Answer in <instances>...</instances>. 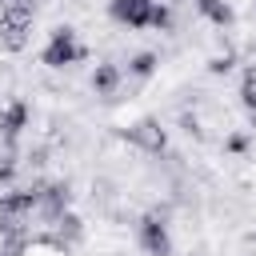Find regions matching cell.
<instances>
[{
  "instance_id": "6da1fadb",
  "label": "cell",
  "mask_w": 256,
  "mask_h": 256,
  "mask_svg": "<svg viewBox=\"0 0 256 256\" xmlns=\"http://www.w3.org/2000/svg\"><path fill=\"white\" fill-rule=\"evenodd\" d=\"M88 56H92V52H88V44L76 40V28L56 24V28L48 32V44H44V52H40V64H44V68H68V64H84Z\"/></svg>"
},
{
  "instance_id": "7a4b0ae2",
  "label": "cell",
  "mask_w": 256,
  "mask_h": 256,
  "mask_svg": "<svg viewBox=\"0 0 256 256\" xmlns=\"http://www.w3.org/2000/svg\"><path fill=\"white\" fill-rule=\"evenodd\" d=\"M124 140H128L136 152H144V156H160V152H168V132H164V124H160L156 116H140V120H132V124L124 128Z\"/></svg>"
},
{
  "instance_id": "3957f363",
  "label": "cell",
  "mask_w": 256,
  "mask_h": 256,
  "mask_svg": "<svg viewBox=\"0 0 256 256\" xmlns=\"http://www.w3.org/2000/svg\"><path fill=\"white\" fill-rule=\"evenodd\" d=\"M136 244H140V252H148V256H172V232H168V220L144 212V216L136 220Z\"/></svg>"
},
{
  "instance_id": "277c9868",
  "label": "cell",
  "mask_w": 256,
  "mask_h": 256,
  "mask_svg": "<svg viewBox=\"0 0 256 256\" xmlns=\"http://www.w3.org/2000/svg\"><path fill=\"white\" fill-rule=\"evenodd\" d=\"M28 128V100L12 96L8 104H0V140H4V152L16 148V136Z\"/></svg>"
},
{
  "instance_id": "5b68a950",
  "label": "cell",
  "mask_w": 256,
  "mask_h": 256,
  "mask_svg": "<svg viewBox=\"0 0 256 256\" xmlns=\"http://www.w3.org/2000/svg\"><path fill=\"white\" fill-rule=\"evenodd\" d=\"M108 16L120 20L124 28H148L152 4H136V0H108Z\"/></svg>"
},
{
  "instance_id": "8992f818",
  "label": "cell",
  "mask_w": 256,
  "mask_h": 256,
  "mask_svg": "<svg viewBox=\"0 0 256 256\" xmlns=\"http://www.w3.org/2000/svg\"><path fill=\"white\" fill-rule=\"evenodd\" d=\"M120 80H124V72H120V64H112V60H100L96 68H92V92L96 96H104V100H112L116 96V88H120Z\"/></svg>"
},
{
  "instance_id": "52a82bcc",
  "label": "cell",
  "mask_w": 256,
  "mask_h": 256,
  "mask_svg": "<svg viewBox=\"0 0 256 256\" xmlns=\"http://www.w3.org/2000/svg\"><path fill=\"white\" fill-rule=\"evenodd\" d=\"M84 236H88V232H84V220L68 208V212L56 220V240H60L64 248H76V244H84Z\"/></svg>"
},
{
  "instance_id": "ba28073f",
  "label": "cell",
  "mask_w": 256,
  "mask_h": 256,
  "mask_svg": "<svg viewBox=\"0 0 256 256\" xmlns=\"http://www.w3.org/2000/svg\"><path fill=\"white\" fill-rule=\"evenodd\" d=\"M16 256H72V248H64L56 236H28V244Z\"/></svg>"
},
{
  "instance_id": "9c48e42d",
  "label": "cell",
  "mask_w": 256,
  "mask_h": 256,
  "mask_svg": "<svg viewBox=\"0 0 256 256\" xmlns=\"http://www.w3.org/2000/svg\"><path fill=\"white\" fill-rule=\"evenodd\" d=\"M196 12L208 16L216 28H232V20H236V12H232L228 0H196Z\"/></svg>"
},
{
  "instance_id": "30bf717a",
  "label": "cell",
  "mask_w": 256,
  "mask_h": 256,
  "mask_svg": "<svg viewBox=\"0 0 256 256\" xmlns=\"http://www.w3.org/2000/svg\"><path fill=\"white\" fill-rule=\"evenodd\" d=\"M28 32H32V28H20V24H0V52H8V56L24 52V48H28Z\"/></svg>"
},
{
  "instance_id": "8fae6325",
  "label": "cell",
  "mask_w": 256,
  "mask_h": 256,
  "mask_svg": "<svg viewBox=\"0 0 256 256\" xmlns=\"http://www.w3.org/2000/svg\"><path fill=\"white\" fill-rule=\"evenodd\" d=\"M156 68H160V56H156V52H136V56L128 60V72H132L136 80H148Z\"/></svg>"
},
{
  "instance_id": "7c38bea8",
  "label": "cell",
  "mask_w": 256,
  "mask_h": 256,
  "mask_svg": "<svg viewBox=\"0 0 256 256\" xmlns=\"http://www.w3.org/2000/svg\"><path fill=\"white\" fill-rule=\"evenodd\" d=\"M248 148H252V132H244V128H232V132L224 136V152H228V156L244 160V156H248Z\"/></svg>"
},
{
  "instance_id": "4fadbf2b",
  "label": "cell",
  "mask_w": 256,
  "mask_h": 256,
  "mask_svg": "<svg viewBox=\"0 0 256 256\" xmlns=\"http://www.w3.org/2000/svg\"><path fill=\"white\" fill-rule=\"evenodd\" d=\"M240 104L248 112H256V64H248L244 76H240Z\"/></svg>"
},
{
  "instance_id": "5bb4252c",
  "label": "cell",
  "mask_w": 256,
  "mask_h": 256,
  "mask_svg": "<svg viewBox=\"0 0 256 256\" xmlns=\"http://www.w3.org/2000/svg\"><path fill=\"white\" fill-rule=\"evenodd\" d=\"M92 200L96 204H116V180L112 176H92Z\"/></svg>"
},
{
  "instance_id": "9a60e30c",
  "label": "cell",
  "mask_w": 256,
  "mask_h": 256,
  "mask_svg": "<svg viewBox=\"0 0 256 256\" xmlns=\"http://www.w3.org/2000/svg\"><path fill=\"white\" fill-rule=\"evenodd\" d=\"M48 160H52L48 144H32V148L24 152V168H32V172H44V168H48Z\"/></svg>"
},
{
  "instance_id": "2e32d148",
  "label": "cell",
  "mask_w": 256,
  "mask_h": 256,
  "mask_svg": "<svg viewBox=\"0 0 256 256\" xmlns=\"http://www.w3.org/2000/svg\"><path fill=\"white\" fill-rule=\"evenodd\" d=\"M16 168H20V164H16V152H4V156H0V188H8V184L16 180Z\"/></svg>"
},
{
  "instance_id": "e0dca14e",
  "label": "cell",
  "mask_w": 256,
  "mask_h": 256,
  "mask_svg": "<svg viewBox=\"0 0 256 256\" xmlns=\"http://www.w3.org/2000/svg\"><path fill=\"white\" fill-rule=\"evenodd\" d=\"M232 68H236V56H232V52H224V56H212V60H208V72H212V76H228Z\"/></svg>"
},
{
  "instance_id": "ac0fdd59",
  "label": "cell",
  "mask_w": 256,
  "mask_h": 256,
  "mask_svg": "<svg viewBox=\"0 0 256 256\" xmlns=\"http://www.w3.org/2000/svg\"><path fill=\"white\" fill-rule=\"evenodd\" d=\"M180 128H184L192 140H204V124H200V116H192V112H180Z\"/></svg>"
},
{
  "instance_id": "d6986e66",
  "label": "cell",
  "mask_w": 256,
  "mask_h": 256,
  "mask_svg": "<svg viewBox=\"0 0 256 256\" xmlns=\"http://www.w3.org/2000/svg\"><path fill=\"white\" fill-rule=\"evenodd\" d=\"M248 132H256V112H248Z\"/></svg>"
},
{
  "instance_id": "ffe728a7",
  "label": "cell",
  "mask_w": 256,
  "mask_h": 256,
  "mask_svg": "<svg viewBox=\"0 0 256 256\" xmlns=\"http://www.w3.org/2000/svg\"><path fill=\"white\" fill-rule=\"evenodd\" d=\"M136 4H160V0H136Z\"/></svg>"
}]
</instances>
